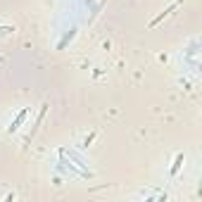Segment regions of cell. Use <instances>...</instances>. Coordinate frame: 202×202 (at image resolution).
<instances>
[{"mask_svg":"<svg viewBox=\"0 0 202 202\" xmlns=\"http://www.w3.org/2000/svg\"><path fill=\"white\" fill-rule=\"evenodd\" d=\"M181 162H183V155H178V157H176V164H174V169H171V174H176V171L181 169Z\"/></svg>","mask_w":202,"mask_h":202,"instance_id":"6da1fadb","label":"cell"}]
</instances>
